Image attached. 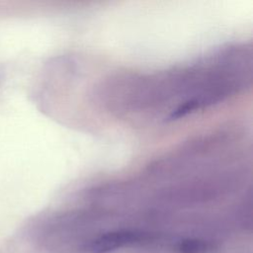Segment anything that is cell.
Instances as JSON below:
<instances>
[{
  "mask_svg": "<svg viewBox=\"0 0 253 253\" xmlns=\"http://www.w3.org/2000/svg\"><path fill=\"white\" fill-rule=\"evenodd\" d=\"M156 236L137 229H117L89 239L83 249L89 253H109L126 247L153 243Z\"/></svg>",
  "mask_w": 253,
  "mask_h": 253,
  "instance_id": "1",
  "label": "cell"
},
{
  "mask_svg": "<svg viewBox=\"0 0 253 253\" xmlns=\"http://www.w3.org/2000/svg\"><path fill=\"white\" fill-rule=\"evenodd\" d=\"M178 253H211L215 245L202 238H184L179 240L175 245Z\"/></svg>",
  "mask_w": 253,
  "mask_h": 253,
  "instance_id": "2",
  "label": "cell"
}]
</instances>
